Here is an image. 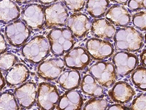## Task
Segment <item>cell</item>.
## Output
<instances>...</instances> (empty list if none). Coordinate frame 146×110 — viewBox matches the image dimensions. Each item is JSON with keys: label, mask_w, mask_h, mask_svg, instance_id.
<instances>
[{"label": "cell", "mask_w": 146, "mask_h": 110, "mask_svg": "<svg viewBox=\"0 0 146 110\" xmlns=\"http://www.w3.org/2000/svg\"><path fill=\"white\" fill-rule=\"evenodd\" d=\"M113 39L115 46L118 50L136 52L143 47L144 37L134 28L127 27L117 30Z\"/></svg>", "instance_id": "obj_1"}, {"label": "cell", "mask_w": 146, "mask_h": 110, "mask_svg": "<svg viewBox=\"0 0 146 110\" xmlns=\"http://www.w3.org/2000/svg\"><path fill=\"white\" fill-rule=\"evenodd\" d=\"M52 52L62 56L71 50L76 42L74 35L67 28H55L47 35Z\"/></svg>", "instance_id": "obj_2"}, {"label": "cell", "mask_w": 146, "mask_h": 110, "mask_svg": "<svg viewBox=\"0 0 146 110\" xmlns=\"http://www.w3.org/2000/svg\"><path fill=\"white\" fill-rule=\"evenodd\" d=\"M51 50L49 41L43 36L34 37L23 47L22 54L28 61L34 64L42 62Z\"/></svg>", "instance_id": "obj_3"}, {"label": "cell", "mask_w": 146, "mask_h": 110, "mask_svg": "<svg viewBox=\"0 0 146 110\" xmlns=\"http://www.w3.org/2000/svg\"><path fill=\"white\" fill-rule=\"evenodd\" d=\"M90 75L100 85L106 88L111 87L117 80V72L115 66L110 62L100 61L92 66Z\"/></svg>", "instance_id": "obj_4"}, {"label": "cell", "mask_w": 146, "mask_h": 110, "mask_svg": "<svg viewBox=\"0 0 146 110\" xmlns=\"http://www.w3.org/2000/svg\"><path fill=\"white\" fill-rule=\"evenodd\" d=\"M36 103L42 110H54L58 104L60 97L55 85L42 82L38 89Z\"/></svg>", "instance_id": "obj_5"}, {"label": "cell", "mask_w": 146, "mask_h": 110, "mask_svg": "<svg viewBox=\"0 0 146 110\" xmlns=\"http://www.w3.org/2000/svg\"><path fill=\"white\" fill-rule=\"evenodd\" d=\"M45 27L48 28L63 27L67 23L69 14L63 2H56L44 9Z\"/></svg>", "instance_id": "obj_6"}, {"label": "cell", "mask_w": 146, "mask_h": 110, "mask_svg": "<svg viewBox=\"0 0 146 110\" xmlns=\"http://www.w3.org/2000/svg\"><path fill=\"white\" fill-rule=\"evenodd\" d=\"M30 34L29 28L21 20L15 21L5 27V37L9 43L14 47L23 45Z\"/></svg>", "instance_id": "obj_7"}, {"label": "cell", "mask_w": 146, "mask_h": 110, "mask_svg": "<svg viewBox=\"0 0 146 110\" xmlns=\"http://www.w3.org/2000/svg\"><path fill=\"white\" fill-rule=\"evenodd\" d=\"M21 15L23 21L32 30H40L45 24L44 9L40 5L30 4L23 9Z\"/></svg>", "instance_id": "obj_8"}, {"label": "cell", "mask_w": 146, "mask_h": 110, "mask_svg": "<svg viewBox=\"0 0 146 110\" xmlns=\"http://www.w3.org/2000/svg\"><path fill=\"white\" fill-rule=\"evenodd\" d=\"M117 74L122 77L126 76L131 73L137 66L139 62L136 55L129 52H117L113 58Z\"/></svg>", "instance_id": "obj_9"}, {"label": "cell", "mask_w": 146, "mask_h": 110, "mask_svg": "<svg viewBox=\"0 0 146 110\" xmlns=\"http://www.w3.org/2000/svg\"><path fill=\"white\" fill-rule=\"evenodd\" d=\"M87 52L94 59L102 61L111 56L115 49L112 44L108 41L93 38L87 41Z\"/></svg>", "instance_id": "obj_10"}, {"label": "cell", "mask_w": 146, "mask_h": 110, "mask_svg": "<svg viewBox=\"0 0 146 110\" xmlns=\"http://www.w3.org/2000/svg\"><path fill=\"white\" fill-rule=\"evenodd\" d=\"M64 61L59 58H53L45 60L38 68V76L46 80H54L59 78L63 72Z\"/></svg>", "instance_id": "obj_11"}, {"label": "cell", "mask_w": 146, "mask_h": 110, "mask_svg": "<svg viewBox=\"0 0 146 110\" xmlns=\"http://www.w3.org/2000/svg\"><path fill=\"white\" fill-rule=\"evenodd\" d=\"M64 61L68 68L75 70H82L90 64L91 58L84 48L76 47L72 49L66 54Z\"/></svg>", "instance_id": "obj_12"}, {"label": "cell", "mask_w": 146, "mask_h": 110, "mask_svg": "<svg viewBox=\"0 0 146 110\" xmlns=\"http://www.w3.org/2000/svg\"><path fill=\"white\" fill-rule=\"evenodd\" d=\"M14 95L21 107L30 108L36 102L38 95L37 87L34 82H26L16 89Z\"/></svg>", "instance_id": "obj_13"}, {"label": "cell", "mask_w": 146, "mask_h": 110, "mask_svg": "<svg viewBox=\"0 0 146 110\" xmlns=\"http://www.w3.org/2000/svg\"><path fill=\"white\" fill-rule=\"evenodd\" d=\"M66 24L74 36L79 38L86 35L92 27L91 19L81 12H76L70 16Z\"/></svg>", "instance_id": "obj_14"}, {"label": "cell", "mask_w": 146, "mask_h": 110, "mask_svg": "<svg viewBox=\"0 0 146 110\" xmlns=\"http://www.w3.org/2000/svg\"><path fill=\"white\" fill-rule=\"evenodd\" d=\"M108 95L115 102L125 104L131 101L135 95V92L127 82L119 81L115 84Z\"/></svg>", "instance_id": "obj_15"}, {"label": "cell", "mask_w": 146, "mask_h": 110, "mask_svg": "<svg viewBox=\"0 0 146 110\" xmlns=\"http://www.w3.org/2000/svg\"><path fill=\"white\" fill-rule=\"evenodd\" d=\"M91 34L97 38L111 40L115 36L116 29L115 26L106 19H98L93 21L91 28Z\"/></svg>", "instance_id": "obj_16"}, {"label": "cell", "mask_w": 146, "mask_h": 110, "mask_svg": "<svg viewBox=\"0 0 146 110\" xmlns=\"http://www.w3.org/2000/svg\"><path fill=\"white\" fill-rule=\"evenodd\" d=\"M105 16L110 22L117 27H126L131 22V15L128 9L120 5L110 7Z\"/></svg>", "instance_id": "obj_17"}, {"label": "cell", "mask_w": 146, "mask_h": 110, "mask_svg": "<svg viewBox=\"0 0 146 110\" xmlns=\"http://www.w3.org/2000/svg\"><path fill=\"white\" fill-rule=\"evenodd\" d=\"M83 99L78 91H68L60 97L57 105L58 110H81Z\"/></svg>", "instance_id": "obj_18"}, {"label": "cell", "mask_w": 146, "mask_h": 110, "mask_svg": "<svg viewBox=\"0 0 146 110\" xmlns=\"http://www.w3.org/2000/svg\"><path fill=\"white\" fill-rule=\"evenodd\" d=\"M29 74V70L25 65L17 64L7 72L5 81L9 87H16L25 82L28 79Z\"/></svg>", "instance_id": "obj_19"}, {"label": "cell", "mask_w": 146, "mask_h": 110, "mask_svg": "<svg viewBox=\"0 0 146 110\" xmlns=\"http://www.w3.org/2000/svg\"><path fill=\"white\" fill-rule=\"evenodd\" d=\"M1 3V22L9 23L17 20L20 16V9L15 2L11 1H2Z\"/></svg>", "instance_id": "obj_20"}, {"label": "cell", "mask_w": 146, "mask_h": 110, "mask_svg": "<svg viewBox=\"0 0 146 110\" xmlns=\"http://www.w3.org/2000/svg\"><path fill=\"white\" fill-rule=\"evenodd\" d=\"M81 81L80 72L67 70L62 73L58 79V83L65 90H74L79 86Z\"/></svg>", "instance_id": "obj_21"}, {"label": "cell", "mask_w": 146, "mask_h": 110, "mask_svg": "<svg viewBox=\"0 0 146 110\" xmlns=\"http://www.w3.org/2000/svg\"><path fill=\"white\" fill-rule=\"evenodd\" d=\"M81 88L84 94L95 97L102 96L104 93L103 88L90 74H87L83 77L81 83Z\"/></svg>", "instance_id": "obj_22"}, {"label": "cell", "mask_w": 146, "mask_h": 110, "mask_svg": "<svg viewBox=\"0 0 146 110\" xmlns=\"http://www.w3.org/2000/svg\"><path fill=\"white\" fill-rule=\"evenodd\" d=\"M88 13L92 17L99 18L106 13L110 5L109 1H88L86 5Z\"/></svg>", "instance_id": "obj_23"}, {"label": "cell", "mask_w": 146, "mask_h": 110, "mask_svg": "<svg viewBox=\"0 0 146 110\" xmlns=\"http://www.w3.org/2000/svg\"><path fill=\"white\" fill-rule=\"evenodd\" d=\"M131 79L137 88L146 91V68L138 66L132 73Z\"/></svg>", "instance_id": "obj_24"}, {"label": "cell", "mask_w": 146, "mask_h": 110, "mask_svg": "<svg viewBox=\"0 0 146 110\" xmlns=\"http://www.w3.org/2000/svg\"><path fill=\"white\" fill-rule=\"evenodd\" d=\"M15 95L10 92H4L1 95V110H19V106Z\"/></svg>", "instance_id": "obj_25"}, {"label": "cell", "mask_w": 146, "mask_h": 110, "mask_svg": "<svg viewBox=\"0 0 146 110\" xmlns=\"http://www.w3.org/2000/svg\"><path fill=\"white\" fill-rule=\"evenodd\" d=\"M16 55L10 53H5L1 56V70L2 72H7L13 67L18 61Z\"/></svg>", "instance_id": "obj_26"}, {"label": "cell", "mask_w": 146, "mask_h": 110, "mask_svg": "<svg viewBox=\"0 0 146 110\" xmlns=\"http://www.w3.org/2000/svg\"><path fill=\"white\" fill-rule=\"evenodd\" d=\"M107 101L104 99H92L85 105L83 110H106L108 107Z\"/></svg>", "instance_id": "obj_27"}, {"label": "cell", "mask_w": 146, "mask_h": 110, "mask_svg": "<svg viewBox=\"0 0 146 110\" xmlns=\"http://www.w3.org/2000/svg\"><path fill=\"white\" fill-rule=\"evenodd\" d=\"M133 25L141 31H146V10L138 12L133 16Z\"/></svg>", "instance_id": "obj_28"}, {"label": "cell", "mask_w": 146, "mask_h": 110, "mask_svg": "<svg viewBox=\"0 0 146 110\" xmlns=\"http://www.w3.org/2000/svg\"><path fill=\"white\" fill-rule=\"evenodd\" d=\"M131 110H146V94L141 93L133 100Z\"/></svg>", "instance_id": "obj_29"}, {"label": "cell", "mask_w": 146, "mask_h": 110, "mask_svg": "<svg viewBox=\"0 0 146 110\" xmlns=\"http://www.w3.org/2000/svg\"><path fill=\"white\" fill-rule=\"evenodd\" d=\"M63 3L67 9L72 12L81 11L86 4L84 1H65Z\"/></svg>", "instance_id": "obj_30"}, {"label": "cell", "mask_w": 146, "mask_h": 110, "mask_svg": "<svg viewBox=\"0 0 146 110\" xmlns=\"http://www.w3.org/2000/svg\"><path fill=\"white\" fill-rule=\"evenodd\" d=\"M128 5L133 11L145 9H146V1H129Z\"/></svg>", "instance_id": "obj_31"}, {"label": "cell", "mask_w": 146, "mask_h": 110, "mask_svg": "<svg viewBox=\"0 0 146 110\" xmlns=\"http://www.w3.org/2000/svg\"><path fill=\"white\" fill-rule=\"evenodd\" d=\"M7 43L5 38L3 35L1 34V54L2 55L4 54L5 51L7 50Z\"/></svg>", "instance_id": "obj_32"}, {"label": "cell", "mask_w": 146, "mask_h": 110, "mask_svg": "<svg viewBox=\"0 0 146 110\" xmlns=\"http://www.w3.org/2000/svg\"><path fill=\"white\" fill-rule=\"evenodd\" d=\"M107 110H129V109L121 104H115L109 107Z\"/></svg>", "instance_id": "obj_33"}, {"label": "cell", "mask_w": 146, "mask_h": 110, "mask_svg": "<svg viewBox=\"0 0 146 110\" xmlns=\"http://www.w3.org/2000/svg\"><path fill=\"white\" fill-rule=\"evenodd\" d=\"M141 63L143 66L146 67V50H143L142 52L140 55Z\"/></svg>", "instance_id": "obj_34"}, {"label": "cell", "mask_w": 146, "mask_h": 110, "mask_svg": "<svg viewBox=\"0 0 146 110\" xmlns=\"http://www.w3.org/2000/svg\"><path fill=\"white\" fill-rule=\"evenodd\" d=\"M5 80L3 78V76L2 75V73H1V90H2L3 87H5Z\"/></svg>", "instance_id": "obj_35"}, {"label": "cell", "mask_w": 146, "mask_h": 110, "mask_svg": "<svg viewBox=\"0 0 146 110\" xmlns=\"http://www.w3.org/2000/svg\"><path fill=\"white\" fill-rule=\"evenodd\" d=\"M56 1H39V3L43 5H51L52 3H54Z\"/></svg>", "instance_id": "obj_36"}, {"label": "cell", "mask_w": 146, "mask_h": 110, "mask_svg": "<svg viewBox=\"0 0 146 110\" xmlns=\"http://www.w3.org/2000/svg\"><path fill=\"white\" fill-rule=\"evenodd\" d=\"M115 2H116V3H119V5L120 4H126L127 3H128V1H115Z\"/></svg>", "instance_id": "obj_37"}, {"label": "cell", "mask_w": 146, "mask_h": 110, "mask_svg": "<svg viewBox=\"0 0 146 110\" xmlns=\"http://www.w3.org/2000/svg\"><path fill=\"white\" fill-rule=\"evenodd\" d=\"M145 42H146V34H145Z\"/></svg>", "instance_id": "obj_38"}]
</instances>
